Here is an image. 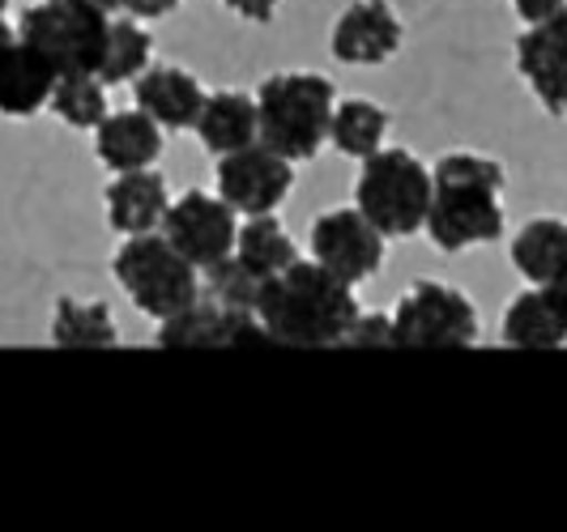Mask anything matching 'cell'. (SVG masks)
<instances>
[{
	"mask_svg": "<svg viewBox=\"0 0 567 532\" xmlns=\"http://www.w3.org/2000/svg\"><path fill=\"white\" fill-rule=\"evenodd\" d=\"M431 175H435V188H431L426 239L440 252L461 255L470 248H486L504 234L508 170L499 158L478 154V149H453L431 167Z\"/></svg>",
	"mask_w": 567,
	"mask_h": 532,
	"instance_id": "cell-1",
	"label": "cell"
},
{
	"mask_svg": "<svg viewBox=\"0 0 567 532\" xmlns=\"http://www.w3.org/2000/svg\"><path fill=\"white\" fill-rule=\"evenodd\" d=\"M200 278H205V299H214V303H223L230 311H256L260 290H265V278H256L239 255H227V260L209 264Z\"/></svg>",
	"mask_w": 567,
	"mask_h": 532,
	"instance_id": "cell-26",
	"label": "cell"
},
{
	"mask_svg": "<svg viewBox=\"0 0 567 532\" xmlns=\"http://www.w3.org/2000/svg\"><path fill=\"white\" fill-rule=\"evenodd\" d=\"M163 234L179 252L197 264L200 273L218 260L235 255V239H239V213L230 209L218 192H184L171 200L167 218H163Z\"/></svg>",
	"mask_w": 567,
	"mask_h": 532,
	"instance_id": "cell-10",
	"label": "cell"
},
{
	"mask_svg": "<svg viewBox=\"0 0 567 532\" xmlns=\"http://www.w3.org/2000/svg\"><path fill=\"white\" fill-rule=\"evenodd\" d=\"M154 60V34L128 13V18H112V34H107V52L99 64V77L107 85L137 82Z\"/></svg>",
	"mask_w": 567,
	"mask_h": 532,
	"instance_id": "cell-24",
	"label": "cell"
},
{
	"mask_svg": "<svg viewBox=\"0 0 567 532\" xmlns=\"http://www.w3.org/2000/svg\"><path fill=\"white\" fill-rule=\"evenodd\" d=\"M235 255L252 269L256 278H278L286 264L299 260V248L295 239L286 234V226L274 218V213H256L239 226V239H235Z\"/></svg>",
	"mask_w": 567,
	"mask_h": 532,
	"instance_id": "cell-23",
	"label": "cell"
},
{
	"mask_svg": "<svg viewBox=\"0 0 567 532\" xmlns=\"http://www.w3.org/2000/svg\"><path fill=\"white\" fill-rule=\"evenodd\" d=\"M175 4H179V0H120V9H124V13H133V18H150V22H154V18H167Z\"/></svg>",
	"mask_w": 567,
	"mask_h": 532,
	"instance_id": "cell-30",
	"label": "cell"
},
{
	"mask_svg": "<svg viewBox=\"0 0 567 532\" xmlns=\"http://www.w3.org/2000/svg\"><path fill=\"white\" fill-rule=\"evenodd\" d=\"M167 128L145 115L142 107H128V112H112L99 128H94V154L99 163L120 175V170H145L163 158V137Z\"/></svg>",
	"mask_w": 567,
	"mask_h": 532,
	"instance_id": "cell-16",
	"label": "cell"
},
{
	"mask_svg": "<svg viewBox=\"0 0 567 532\" xmlns=\"http://www.w3.org/2000/svg\"><path fill=\"white\" fill-rule=\"evenodd\" d=\"M193 133L200 137L205 154H214V158L235 154V149H244V145H256V140H260V107H256V94H244V90H218V94H209Z\"/></svg>",
	"mask_w": 567,
	"mask_h": 532,
	"instance_id": "cell-18",
	"label": "cell"
},
{
	"mask_svg": "<svg viewBox=\"0 0 567 532\" xmlns=\"http://www.w3.org/2000/svg\"><path fill=\"white\" fill-rule=\"evenodd\" d=\"M290 188H295V163L269 149L265 140L218 158V197L244 218L282 209Z\"/></svg>",
	"mask_w": 567,
	"mask_h": 532,
	"instance_id": "cell-9",
	"label": "cell"
},
{
	"mask_svg": "<svg viewBox=\"0 0 567 532\" xmlns=\"http://www.w3.org/2000/svg\"><path fill=\"white\" fill-rule=\"evenodd\" d=\"M384 137H389V112L371 98H338L333 107V124H329V145L346 154V158H371L375 149H384Z\"/></svg>",
	"mask_w": 567,
	"mask_h": 532,
	"instance_id": "cell-22",
	"label": "cell"
},
{
	"mask_svg": "<svg viewBox=\"0 0 567 532\" xmlns=\"http://www.w3.org/2000/svg\"><path fill=\"white\" fill-rule=\"evenodd\" d=\"M52 112L69 128L94 133L112 115V107H107V82L99 73H60L56 94H52Z\"/></svg>",
	"mask_w": 567,
	"mask_h": 532,
	"instance_id": "cell-25",
	"label": "cell"
},
{
	"mask_svg": "<svg viewBox=\"0 0 567 532\" xmlns=\"http://www.w3.org/2000/svg\"><path fill=\"white\" fill-rule=\"evenodd\" d=\"M499 333L508 341L512 350H559L567 345V328L559 320V311L550 307L546 290L534 285V290H520L504 307V324Z\"/></svg>",
	"mask_w": 567,
	"mask_h": 532,
	"instance_id": "cell-20",
	"label": "cell"
},
{
	"mask_svg": "<svg viewBox=\"0 0 567 532\" xmlns=\"http://www.w3.org/2000/svg\"><path fill=\"white\" fill-rule=\"evenodd\" d=\"M107 9L90 0H39L27 4L18 18V39L34 43L60 73H99L107 34H112Z\"/></svg>",
	"mask_w": 567,
	"mask_h": 532,
	"instance_id": "cell-6",
	"label": "cell"
},
{
	"mask_svg": "<svg viewBox=\"0 0 567 532\" xmlns=\"http://www.w3.org/2000/svg\"><path fill=\"white\" fill-rule=\"evenodd\" d=\"M278 4L282 0H227L230 13H239L244 22H256V27H265V22H274V13H278Z\"/></svg>",
	"mask_w": 567,
	"mask_h": 532,
	"instance_id": "cell-28",
	"label": "cell"
},
{
	"mask_svg": "<svg viewBox=\"0 0 567 532\" xmlns=\"http://www.w3.org/2000/svg\"><path fill=\"white\" fill-rule=\"evenodd\" d=\"M252 341H274L260 324L256 311H230L214 299H200L171 320H158V345L163 350H197V345H252Z\"/></svg>",
	"mask_w": 567,
	"mask_h": 532,
	"instance_id": "cell-13",
	"label": "cell"
},
{
	"mask_svg": "<svg viewBox=\"0 0 567 532\" xmlns=\"http://www.w3.org/2000/svg\"><path fill=\"white\" fill-rule=\"evenodd\" d=\"M508 260L529 285H546L567 264V218H529L512 234Z\"/></svg>",
	"mask_w": 567,
	"mask_h": 532,
	"instance_id": "cell-19",
	"label": "cell"
},
{
	"mask_svg": "<svg viewBox=\"0 0 567 532\" xmlns=\"http://www.w3.org/2000/svg\"><path fill=\"white\" fill-rule=\"evenodd\" d=\"M567 0H512V9H516V18L529 27V22H542V18H550V13H559Z\"/></svg>",
	"mask_w": 567,
	"mask_h": 532,
	"instance_id": "cell-29",
	"label": "cell"
},
{
	"mask_svg": "<svg viewBox=\"0 0 567 532\" xmlns=\"http://www.w3.org/2000/svg\"><path fill=\"white\" fill-rule=\"evenodd\" d=\"M4 13H9V0H0V18H4Z\"/></svg>",
	"mask_w": 567,
	"mask_h": 532,
	"instance_id": "cell-34",
	"label": "cell"
},
{
	"mask_svg": "<svg viewBox=\"0 0 567 532\" xmlns=\"http://www.w3.org/2000/svg\"><path fill=\"white\" fill-rule=\"evenodd\" d=\"M60 69L43 56L34 43L13 39L0 48V115L4 119H30L43 107H52Z\"/></svg>",
	"mask_w": 567,
	"mask_h": 532,
	"instance_id": "cell-14",
	"label": "cell"
},
{
	"mask_svg": "<svg viewBox=\"0 0 567 532\" xmlns=\"http://www.w3.org/2000/svg\"><path fill=\"white\" fill-rule=\"evenodd\" d=\"M393 333L405 350H470L478 345L483 324L478 307L465 290H456L449 281L423 278L401 294L393 311Z\"/></svg>",
	"mask_w": 567,
	"mask_h": 532,
	"instance_id": "cell-7",
	"label": "cell"
},
{
	"mask_svg": "<svg viewBox=\"0 0 567 532\" xmlns=\"http://www.w3.org/2000/svg\"><path fill=\"white\" fill-rule=\"evenodd\" d=\"M546 290V299H550V307L559 311V320H564V328H567V264L555 273V278L542 285Z\"/></svg>",
	"mask_w": 567,
	"mask_h": 532,
	"instance_id": "cell-31",
	"label": "cell"
},
{
	"mask_svg": "<svg viewBox=\"0 0 567 532\" xmlns=\"http://www.w3.org/2000/svg\"><path fill=\"white\" fill-rule=\"evenodd\" d=\"M308 248H312L316 260H320L324 269H333L341 281L363 285V281H371L380 273L389 239H384V230L371 222L359 205H338V209H324L312 222Z\"/></svg>",
	"mask_w": 567,
	"mask_h": 532,
	"instance_id": "cell-8",
	"label": "cell"
},
{
	"mask_svg": "<svg viewBox=\"0 0 567 532\" xmlns=\"http://www.w3.org/2000/svg\"><path fill=\"white\" fill-rule=\"evenodd\" d=\"M256 107H260V140L286 154L290 163H308L320 154V145H329L338 85L312 69L269 73L256 85Z\"/></svg>",
	"mask_w": 567,
	"mask_h": 532,
	"instance_id": "cell-3",
	"label": "cell"
},
{
	"mask_svg": "<svg viewBox=\"0 0 567 532\" xmlns=\"http://www.w3.org/2000/svg\"><path fill=\"white\" fill-rule=\"evenodd\" d=\"M431 188H435V175L431 167H423L419 154L401 145H384L371 158H363L359 179H354V205L384 230V239H410L426 230Z\"/></svg>",
	"mask_w": 567,
	"mask_h": 532,
	"instance_id": "cell-5",
	"label": "cell"
},
{
	"mask_svg": "<svg viewBox=\"0 0 567 532\" xmlns=\"http://www.w3.org/2000/svg\"><path fill=\"white\" fill-rule=\"evenodd\" d=\"M346 345H398L393 315H384V311L359 315V320H354V328H350V336H346Z\"/></svg>",
	"mask_w": 567,
	"mask_h": 532,
	"instance_id": "cell-27",
	"label": "cell"
},
{
	"mask_svg": "<svg viewBox=\"0 0 567 532\" xmlns=\"http://www.w3.org/2000/svg\"><path fill=\"white\" fill-rule=\"evenodd\" d=\"M256 315L278 345L320 350V345H346L363 307H359L354 285L341 281L312 255V260L286 264L278 278L265 281Z\"/></svg>",
	"mask_w": 567,
	"mask_h": 532,
	"instance_id": "cell-2",
	"label": "cell"
},
{
	"mask_svg": "<svg viewBox=\"0 0 567 532\" xmlns=\"http://www.w3.org/2000/svg\"><path fill=\"white\" fill-rule=\"evenodd\" d=\"M205 98H209V94H205L200 77L188 73V69H179V64H150L142 77L133 82V103H137L145 115H154L171 133L197 128Z\"/></svg>",
	"mask_w": 567,
	"mask_h": 532,
	"instance_id": "cell-15",
	"label": "cell"
},
{
	"mask_svg": "<svg viewBox=\"0 0 567 532\" xmlns=\"http://www.w3.org/2000/svg\"><path fill=\"white\" fill-rule=\"evenodd\" d=\"M405 27L389 0H354L329 30V52L350 69H380L401 52Z\"/></svg>",
	"mask_w": 567,
	"mask_h": 532,
	"instance_id": "cell-12",
	"label": "cell"
},
{
	"mask_svg": "<svg viewBox=\"0 0 567 532\" xmlns=\"http://www.w3.org/2000/svg\"><path fill=\"white\" fill-rule=\"evenodd\" d=\"M90 4H99V9H107V13H120V0H90Z\"/></svg>",
	"mask_w": 567,
	"mask_h": 532,
	"instance_id": "cell-33",
	"label": "cell"
},
{
	"mask_svg": "<svg viewBox=\"0 0 567 532\" xmlns=\"http://www.w3.org/2000/svg\"><path fill=\"white\" fill-rule=\"evenodd\" d=\"M112 273L128 303L150 320H171L184 307L205 299L200 269L171 243L163 230L124 234V243L112 255Z\"/></svg>",
	"mask_w": 567,
	"mask_h": 532,
	"instance_id": "cell-4",
	"label": "cell"
},
{
	"mask_svg": "<svg viewBox=\"0 0 567 532\" xmlns=\"http://www.w3.org/2000/svg\"><path fill=\"white\" fill-rule=\"evenodd\" d=\"M516 73L542 103V112L564 119L567 115V4L559 13L529 22L516 39Z\"/></svg>",
	"mask_w": 567,
	"mask_h": 532,
	"instance_id": "cell-11",
	"label": "cell"
},
{
	"mask_svg": "<svg viewBox=\"0 0 567 532\" xmlns=\"http://www.w3.org/2000/svg\"><path fill=\"white\" fill-rule=\"evenodd\" d=\"M52 341L64 350H107V345H120V328L107 303L60 294L52 311Z\"/></svg>",
	"mask_w": 567,
	"mask_h": 532,
	"instance_id": "cell-21",
	"label": "cell"
},
{
	"mask_svg": "<svg viewBox=\"0 0 567 532\" xmlns=\"http://www.w3.org/2000/svg\"><path fill=\"white\" fill-rule=\"evenodd\" d=\"M107 226L120 234H145V230H163V218L171 209L167 179L154 167L145 170H120L107 192H103Z\"/></svg>",
	"mask_w": 567,
	"mask_h": 532,
	"instance_id": "cell-17",
	"label": "cell"
},
{
	"mask_svg": "<svg viewBox=\"0 0 567 532\" xmlns=\"http://www.w3.org/2000/svg\"><path fill=\"white\" fill-rule=\"evenodd\" d=\"M13 39H18V30H13V22H9V18H0V48H9Z\"/></svg>",
	"mask_w": 567,
	"mask_h": 532,
	"instance_id": "cell-32",
	"label": "cell"
}]
</instances>
